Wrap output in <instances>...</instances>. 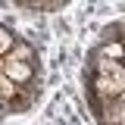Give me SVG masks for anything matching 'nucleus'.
Segmentation results:
<instances>
[{
  "label": "nucleus",
  "instance_id": "obj_1",
  "mask_svg": "<svg viewBox=\"0 0 125 125\" xmlns=\"http://www.w3.org/2000/svg\"><path fill=\"white\" fill-rule=\"evenodd\" d=\"M3 78L10 84H16V88H25V84H31V78H34V66L6 56V62H3Z\"/></svg>",
  "mask_w": 125,
  "mask_h": 125
},
{
  "label": "nucleus",
  "instance_id": "obj_2",
  "mask_svg": "<svg viewBox=\"0 0 125 125\" xmlns=\"http://www.w3.org/2000/svg\"><path fill=\"white\" fill-rule=\"evenodd\" d=\"M97 60H106V62L125 60V44L122 41H103V47L97 50Z\"/></svg>",
  "mask_w": 125,
  "mask_h": 125
},
{
  "label": "nucleus",
  "instance_id": "obj_3",
  "mask_svg": "<svg viewBox=\"0 0 125 125\" xmlns=\"http://www.w3.org/2000/svg\"><path fill=\"white\" fill-rule=\"evenodd\" d=\"M16 44H19V38H16L6 25H0V56H10Z\"/></svg>",
  "mask_w": 125,
  "mask_h": 125
}]
</instances>
